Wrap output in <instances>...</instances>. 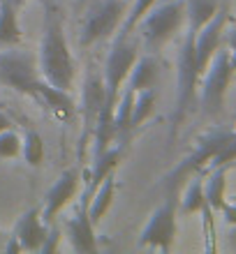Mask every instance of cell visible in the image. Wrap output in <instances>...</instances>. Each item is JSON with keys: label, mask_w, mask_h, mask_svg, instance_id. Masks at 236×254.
<instances>
[{"label": "cell", "mask_w": 236, "mask_h": 254, "mask_svg": "<svg viewBox=\"0 0 236 254\" xmlns=\"http://www.w3.org/2000/svg\"><path fill=\"white\" fill-rule=\"evenodd\" d=\"M44 2V33H42L40 42V58H37V67H40L42 79L49 86L68 90L75 83V58L68 47V37H65V28H63V16L58 12V7H54L49 0Z\"/></svg>", "instance_id": "obj_1"}, {"label": "cell", "mask_w": 236, "mask_h": 254, "mask_svg": "<svg viewBox=\"0 0 236 254\" xmlns=\"http://www.w3.org/2000/svg\"><path fill=\"white\" fill-rule=\"evenodd\" d=\"M195 35L192 30H185V40L178 51V72H176V107L171 114V139H176V134L181 129L192 109L197 104V86L202 79V72L197 67V56H195Z\"/></svg>", "instance_id": "obj_2"}, {"label": "cell", "mask_w": 236, "mask_h": 254, "mask_svg": "<svg viewBox=\"0 0 236 254\" xmlns=\"http://www.w3.org/2000/svg\"><path fill=\"white\" fill-rule=\"evenodd\" d=\"M185 23V0H164L162 5L151 7L149 14L139 21L142 42L149 54H157Z\"/></svg>", "instance_id": "obj_3"}, {"label": "cell", "mask_w": 236, "mask_h": 254, "mask_svg": "<svg viewBox=\"0 0 236 254\" xmlns=\"http://www.w3.org/2000/svg\"><path fill=\"white\" fill-rule=\"evenodd\" d=\"M0 83L40 102V88L44 79L33 51L12 47L7 51H0Z\"/></svg>", "instance_id": "obj_4"}, {"label": "cell", "mask_w": 236, "mask_h": 254, "mask_svg": "<svg viewBox=\"0 0 236 254\" xmlns=\"http://www.w3.org/2000/svg\"><path fill=\"white\" fill-rule=\"evenodd\" d=\"M202 76H204L202 109L206 116L216 118V116L223 114L227 88H230L232 79H234V67H232V61H230V49L220 44L216 56L211 58L209 67H206V72H204Z\"/></svg>", "instance_id": "obj_5"}, {"label": "cell", "mask_w": 236, "mask_h": 254, "mask_svg": "<svg viewBox=\"0 0 236 254\" xmlns=\"http://www.w3.org/2000/svg\"><path fill=\"white\" fill-rule=\"evenodd\" d=\"M137 58H139L137 42L118 35L114 40L111 51H109L104 74H102V76H104V107L116 109L118 95H121L123 86H125V81H128V76H130V69H132Z\"/></svg>", "instance_id": "obj_6"}, {"label": "cell", "mask_w": 236, "mask_h": 254, "mask_svg": "<svg viewBox=\"0 0 236 254\" xmlns=\"http://www.w3.org/2000/svg\"><path fill=\"white\" fill-rule=\"evenodd\" d=\"M230 129H220V127H216V129H211L209 134H204L202 139L197 141L195 150L185 157V160L178 164V167L171 171V174L164 178V185L169 188V192H178V188H181V183L188 178V176H195L199 174V171H206V167H209V162L213 160V155L220 150V148L225 146V141L232 139ZM209 174V171H206Z\"/></svg>", "instance_id": "obj_7"}, {"label": "cell", "mask_w": 236, "mask_h": 254, "mask_svg": "<svg viewBox=\"0 0 236 254\" xmlns=\"http://www.w3.org/2000/svg\"><path fill=\"white\" fill-rule=\"evenodd\" d=\"M125 9H128L125 0H97V2H93L90 9L86 12L83 23H81L79 44L90 47V44H97V42L111 37L116 33V28L121 26Z\"/></svg>", "instance_id": "obj_8"}, {"label": "cell", "mask_w": 236, "mask_h": 254, "mask_svg": "<svg viewBox=\"0 0 236 254\" xmlns=\"http://www.w3.org/2000/svg\"><path fill=\"white\" fill-rule=\"evenodd\" d=\"M176 215H178V192H169L164 203L153 210L149 224L139 234V248L169 252L176 238Z\"/></svg>", "instance_id": "obj_9"}, {"label": "cell", "mask_w": 236, "mask_h": 254, "mask_svg": "<svg viewBox=\"0 0 236 254\" xmlns=\"http://www.w3.org/2000/svg\"><path fill=\"white\" fill-rule=\"evenodd\" d=\"M83 107H81V114H83V132H81V141H79V157H83L88 148V139L93 136L95 123H97V116L102 111V104H104V76L97 67H88L86 81H83Z\"/></svg>", "instance_id": "obj_10"}, {"label": "cell", "mask_w": 236, "mask_h": 254, "mask_svg": "<svg viewBox=\"0 0 236 254\" xmlns=\"http://www.w3.org/2000/svg\"><path fill=\"white\" fill-rule=\"evenodd\" d=\"M90 199H93L90 190L83 188L81 190V196H79L77 213L65 222L70 245H72V250L79 252V254H93L95 250H97V241H95V224H93V220H90V213H88Z\"/></svg>", "instance_id": "obj_11"}, {"label": "cell", "mask_w": 236, "mask_h": 254, "mask_svg": "<svg viewBox=\"0 0 236 254\" xmlns=\"http://www.w3.org/2000/svg\"><path fill=\"white\" fill-rule=\"evenodd\" d=\"M227 21H230V7H227V0H223L220 9L216 12V16L206 23V26L195 35V56H197V67L199 72H206L211 58L216 56L218 47L223 44V35L225 28H227Z\"/></svg>", "instance_id": "obj_12"}, {"label": "cell", "mask_w": 236, "mask_h": 254, "mask_svg": "<svg viewBox=\"0 0 236 254\" xmlns=\"http://www.w3.org/2000/svg\"><path fill=\"white\" fill-rule=\"evenodd\" d=\"M81 188V176L77 169H68V171H63L61 178L56 181V185L47 192L44 196V208H42V220L51 224L56 220V215L61 213L63 208L68 206L70 201L77 196Z\"/></svg>", "instance_id": "obj_13"}, {"label": "cell", "mask_w": 236, "mask_h": 254, "mask_svg": "<svg viewBox=\"0 0 236 254\" xmlns=\"http://www.w3.org/2000/svg\"><path fill=\"white\" fill-rule=\"evenodd\" d=\"M49 224L42 220V208H30L28 213L21 215V220L16 222L14 227V234L16 241L21 243V250L26 252H40V245L47 236Z\"/></svg>", "instance_id": "obj_14"}, {"label": "cell", "mask_w": 236, "mask_h": 254, "mask_svg": "<svg viewBox=\"0 0 236 254\" xmlns=\"http://www.w3.org/2000/svg\"><path fill=\"white\" fill-rule=\"evenodd\" d=\"M123 150H125V141H118V146H109L102 155L93 157V171L88 174L86 183H83V188L90 190V194L97 190V185H100L109 174L116 171V167H118V162H121V157H123Z\"/></svg>", "instance_id": "obj_15"}, {"label": "cell", "mask_w": 236, "mask_h": 254, "mask_svg": "<svg viewBox=\"0 0 236 254\" xmlns=\"http://www.w3.org/2000/svg\"><path fill=\"white\" fill-rule=\"evenodd\" d=\"M157 81V61L153 56H142L137 58L132 69H130V76H128V88H132L135 93L139 90H149V88L156 86Z\"/></svg>", "instance_id": "obj_16"}, {"label": "cell", "mask_w": 236, "mask_h": 254, "mask_svg": "<svg viewBox=\"0 0 236 254\" xmlns=\"http://www.w3.org/2000/svg\"><path fill=\"white\" fill-rule=\"evenodd\" d=\"M220 5H223V0H185V21H188V30L199 33V30L216 16Z\"/></svg>", "instance_id": "obj_17"}, {"label": "cell", "mask_w": 236, "mask_h": 254, "mask_svg": "<svg viewBox=\"0 0 236 254\" xmlns=\"http://www.w3.org/2000/svg\"><path fill=\"white\" fill-rule=\"evenodd\" d=\"M19 42V7H14L9 0H0V47H16Z\"/></svg>", "instance_id": "obj_18"}, {"label": "cell", "mask_w": 236, "mask_h": 254, "mask_svg": "<svg viewBox=\"0 0 236 254\" xmlns=\"http://www.w3.org/2000/svg\"><path fill=\"white\" fill-rule=\"evenodd\" d=\"M227 171L230 167H216L211 169L209 181L204 183V196H206V203L213 213H220V208L225 206V190H227Z\"/></svg>", "instance_id": "obj_19"}, {"label": "cell", "mask_w": 236, "mask_h": 254, "mask_svg": "<svg viewBox=\"0 0 236 254\" xmlns=\"http://www.w3.org/2000/svg\"><path fill=\"white\" fill-rule=\"evenodd\" d=\"M114 194H116V178H114V174H109L97 185V190L93 192V199H90V206H88V213H90L93 224H100L102 217L109 213V208L114 203Z\"/></svg>", "instance_id": "obj_20"}, {"label": "cell", "mask_w": 236, "mask_h": 254, "mask_svg": "<svg viewBox=\"0 0 236 254\" xmlns=\"http://www.w3.org/2000/svg\"><path fill=\"white\" fill-rule=\"evenodd\" d=\"M204 176L206 171H199V174L192 176L190 185L185 188L183 192V199L178 201V213L183 215H195V213H202V208L206 206V196H204Z\"/></svg>", "instance_id": "obj_21"}, {"label": "cell", "mask_w": 236, "mask_h": 254, "mask_svg": "<svg viewBox=\"0 0 236 254\" xmlns=\"http://www.w3.org/2000/svg\"><path fill=\"white\" fill-rule=\"evenodd\" d=\"M153 109H156V90L149 88V90H139L135 93V104H132V129L139 127L144 121H149L153 116Z\"/></svg>", "instance_id": "obj_22"}, {"label": "cell", "mask_w": 236, "mask_h": 254, "mask_svg": "<svg viewBox=\"0 0 236 254\" xmlns=\"http://www.w3.org/2000/svg\"><path fill=\"white\" fill-rule=\"evenodd\" d=\"M21 153L26 157L30 167H40L44 160V141L35 129H26L23 134V143H21Z\"/></svg>", "instance_id": "obj_23"}, {"label": "cell", "mask_w": 236, "mask_h": 254, "mask_svg": "<svg viewBox=\"0 0 236 254\" xmlns=\"http://www.w3.org/2000/svg\"><path fill=\"white\" fill-rule=\"evenodd\" d=\"M156 2H157V0H137L135 5H132V9H130L128 19H125V23H123V28H121V33H118V35L130 37V33H135L137 26H139V21L149 14L151 7H156Z\"/></svg>", "instance_id": "obj_24"}, {"label": "cell", "mask_w": 236, "mask_h": 254, "mask_svg": "<svg viewBox=\"0 0 236 254\" xmlns=\"http://www.w3.org/2000/svg\"><path fill=\"white\" fill-rule=\"evenodd\" d=\"M234 162H236V132L232 134V139L225 141V146L213 155V160L209 162L206 171H211V169H216V167H232Z\"/></svg>", "instance_id": "obj_25"}, {"label": "cell", "mask_w": 236, "mask_h": 254, "mask_svg": "<svg viewBox=\"0 0 236 254\" xmlns=\"http://www.w3.org/2000/svg\"><path fill=\"white\" fill-rule=\"evenodd\" d=\"M21 143H23V139L14 129L0 132V157L2 160H12V157L21 155Z\"/></svg>", "instance_id": "obj_26"}, {"label": "cell", "mask_w": 236, "mask_h": 254, "mask_svg": "<svg viewBox=\"0 0 236 254\" xmlns=\"http://www.w3.org/2000/svg\"><path fill=\"white\" fill-rule=\"evenodd\" d=\"M58 243H61V229L51 222V224H49V229H47V236H44V241H42V245H40V252L42 254L56 252V250H58Z\"/></svg>", "instance_id": "obj_27"}, {"label": "cell", "mask_w": 236, "mask_h": 254, "mask_svg": "<svg viewBox=\"0 0 236 254\" xmlns=\"http://www.w3.org/2000/svg\"><path fill=\"white\" fill-rule=\"evenodd\" d=\"M220 213H223V217H225V222H227V224L236 227V203H234V201H232V203H227V201H225V206L220 208Z\"/></svg>", "instance_id": "obj_28"}, {"label": "cell", "mask_w": 236, "mask_h": 254, "mask_svg": "<svg viewBox=\"0 0 236 254\" xmlns=\"http://www.w3.org/2000/svg\"><path fill=\"white\" fill-rule=\"evenodd\" d=\"M5 252H21V243L16 241V236H12V238H9V243H7V248H5Z\"/></svg>", "instance_id": "obj_29"}, {"label": "cell", "mask_w": 236, "mask_h": 254, "mask_svg": "<svg viewBox=\"0 0 236 254\" xmlns=\"http://www.w3.org/2000/svg\"><path fill=\"white\" fill-rule=\"evenodd\" d=\"M5 129H12V121H9V118L0 111V132H5Z\"/></svg>", "instance_id": "obj_30"}, {"label": "cell", "mask_w": 236, "mask_h": 254, "mask_svg": "<svg viewBox=\"0 0 236 254\" xmlns=\"http://www.w3.org/2000/svg\"><path fill=\"white\" fill-rule=\"evenodd\" d=\"M9 2H12L14 7H21V5H23V2H28V0H9Z\"/></svg>", "instance_id": "obj_31"}, {"label": "cell", "mask_w": 236, "mask_h": 254, "mask_svg": "<svg viewBox=\"0 0 236 254\" xmlns=\"http://www.w3.org/2000/svg\"><path fill=\"white\" fill-rule=\"evenodd\" d=\"M232 201H234V203H236V196H234V199H232Z\"/></svg>", "instance_id": "obj_32"}, {"label": "cell", "mask_w": 236, "mask_h": 254, "mask_svg": "<svg viewBox=\"0 0 236 254\" xmlns=\"http://www.w3.org/2000/svg\"><path fill=\"white\" fill-rule=\"evenodd\" d=\"M83 2H86V0H83Z\"/></svg>", "instance_id": "obj_33"}, {"label": "cell", "mask_w": 236, "mask_h": 254, "mask_svg": "<svg viewBox=\"0 0 236 254\" xmlns=\"http://www.w3.org/2000/svg\"><path fill=\"white\" fill-rule=\"evenodd\" d=\"M234 74H236V72H234Z\"/></svg>", "instance_id": "obj_34"}]
</instances>
